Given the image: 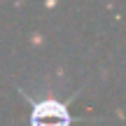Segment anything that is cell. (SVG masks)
<instances>
[{"mask_svg":"<svg viewBox=\"0 0 126 126\" xmlns=\"http://www.w3.org/2000/svg\"><path fill=\"white\" fill-rule=\"evenodd\" d=\"M28 105V126H72L75 122H79L77 117H72L70 112V103L77 98L79 89L70 96H61V94H51V91H42L40 96H33L31 91L19 89Z\"/></svg>","mask_w":126,"mask_h":126,"instance_id":"cell-1","label":"cell"}]
</instances>
